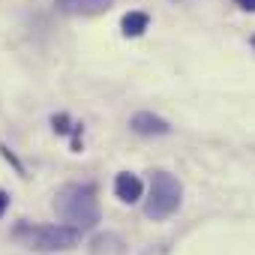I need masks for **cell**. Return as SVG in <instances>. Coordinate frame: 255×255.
I'll use <instances>...</instances> for the list:
<instances>
[{"label":"cell","mask_w":255,"mask_h":255,"mask_svg":"<svg viewBox=\"0 0 255 255\" xmlns=\"http://www.w3.org/2000/svg\"><path fill=\"white\" fill-rule=\"evenodd\" d=\"M54 210L69 222L75 225L78 231L81 228H93L99 222V201H96V189L90 183H69L57 192L54 198Z\"/></svg>","instance_id":"6da1fadb"},{"label":"cell","mask_w":255,"mask_h":255,"mask_svg":"<svg viewBox=\"0 0 255 255\" xmlns=\"http://www.w3.org/2000/svg\"><path fill=\"white\" fill-rule=\"evenodd\" d=\"M78 228L75 225H18L12 231L15 240H21L24 246L30 249H39V252H51V249H69L78 243Z\"/></svg>","instance_id":"7a4b0ae2"},{"label":"cell","mask_w":255,"mask_h":255,"mask_svg":"<svg viewBox=\"0 0 255 255\" xmlns=\"http://www.w3.org/2000/svg\"><path fill=\"white\" fill-rule=\"evenodd\" d=\"M180 204V183L168 171H153L150 177V195L144 204V213L150 219H168Z\"/></svg>","instance_id":"3957f363"},{"label":"cell","mask_w":255,"mask_h":255,"mask_svg":"<svg viewBox=\"0 0 255 255\" xmlns=\"http://www.w3.org/2000/svg\"><path fill=\"white\" fill-rule=\"evenodd\" d=\"M114 0H57V9L69 12V15H96L105 12Z\"/></svg>","instance_id":"277c9868"},{"label":"cell","mask_w":255,"mask_h":255,"mask_svg":"<svg viewBox=\"0 0 255 255\" xmlns=\"http://www.w3.org/2000/svg\"><path fill=\"white\" fill-rule=\"evenodd\" d=\"M114 192H117L120 201L135 204V201L141 198V180H138L135 174H117V180H114Z\"/></svg>","instance_id":"5b68a950"},{"label":"cell","mask_w":255,"mask_h":255,"mask_svg":"<svg viewBox=\"0 0 255 255\" xmlns=\"http://www.w3.org/2000/svg\"><path fill=\"white\" fill-rule=\"evenodd\" d=\"M132 129L141 132V135H165V132H171V126H168L162 117H153V114H135V117H132Z\"/></svg>","instance_id":"8992f818"},{"label":"cell","mask_w":255,"mask_h":255,"mask_svg":"<svg viewBox=\"0 0 255 255\" xmlns=\"http://www.w3.org/2000/svg\"><path fill=\"white\" fill-rule=\"evenodd\" d=\"M147 15L144 12H126L123 15V21H120V27H123V33L126 36H141L144 30H147Z\"/></svg>","instance_id":"52a82bcc"},{"label":"cell","mask_w":255,"mask_h":255,"mask_svg":"<svg viewBox=\"0 0 255 255\" xmlns=\"http://www.w3.org/2000/svg\"><path fill=\"white\" fill-rule=\"evenodd\" d=\"M51 123H54V129H57V132H66V129H69V126H66V123H69V120H66V114H57Z\"/></svg>","instance_id":"ba28073f"},{"label":"cell","mask_w":255,"mask_h":255,"mask_svg":"<svg viewBox=\"0 0 255 255\" xmlns=\"http://www.w3.org/2000/svg\"><path fill=\"white\" fill-rule=\"evenodd\" d=\"M237 6L246 9V12H255V0H237Z\"/></svg>","instance_id":"9c48e42d"},{"label":"cell","mask_w":255,"mask_h":255,"mask_svg":"<svg viewBox=\"0 0 255 255\" xmlns=\"http://www.w3.org/2000/svg\"><path fill=\"white\" fill-rule=\"evenodd\" d=\"M6 207H9V195L0 189V216H3V210H6Z\"/></svg>","instance_id":"30bf717a"},{"label":"cell","mask_w":255,"mask_h":255,"mask_svg":"<svg viewBox=\"0 0 255 255\" xmlns=\"http://www.w3.org/2000/svg\"><path fill=\"white\" fill-rule=\"evenodd\" d=\"M252 45H255V36H252Z\"/></svg>","instance_id":"8fae6325"}]
</instances>
